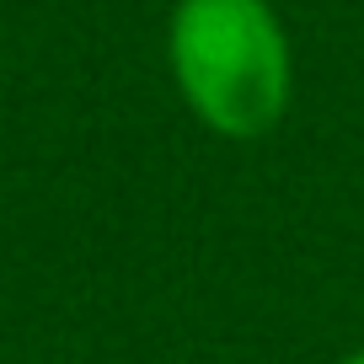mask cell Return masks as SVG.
I'll list each match as a JSON object with an SVG mask.
<instances>
[{"label": "cell", "instance_id": "cell-1", "mask_svg": "<svg viewBox=\"0 0 364 364\" xmlns=\"http://www.w3.org/2000/svg\"><path fill=\"white\" fill-rule=\"evenodd\" d=\"M166 65L188 113L220 139L252 145L289 113L295 59L273 0H177Z\"/></svg>", "mask_w": 364, "mask_h": 364}, {"label": "cell", "instance_id": "cell-2", "mask_svg": "<svg viewBox=\"0 0 364 364\" xmlns=\"http://www.w3.org/2000/svg\"><path fill=\"white\" fill-rule=\"evenodd\" d=\"M332 364H364V348H353V353H343V359H332Z\"/></svg>", "mask_w": 364, "mask_h": 364}]
</instances>
